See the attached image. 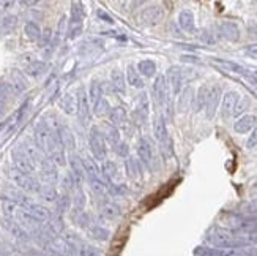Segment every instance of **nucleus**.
Returning <instances> with one entry per match:
<instances>
[{
	"mask_svg": "<svg viewBox=\"0 0 257 256\" xmlns=\"http://www.w3.org/2000/svg\"><path fill=\"white\" fill-rule=\"evenodd\" d=\"M219 33L222 38H226L229 41H238L240 40V29L235 22H230V21H226V22H221L219 24Z\"/></svg>",
	"mask_w": 257,
	"mask_h": 256,
	"instance_id": "nucleus-19",
	"label": "nucleus"
},
{
	"mask_svg": "<svg viewBox=\"0 0 257 256\" xmlns=\"http://www.w3.org/2000/svg\"><path fill=\"white\" fill-rule=\"evenodd\" d=\"M24 209L27 210V214L37 221V223H43V221H46L49 220L51 217V212H49V209L48 207H44L41 204H37V203H27L24 206Z\"/></svg>",
	"mask_w": 257,
	"mask_h": 256,
	"instance_id": "nucleus-13",
	"label": "nucleus"
},
{
	"mask_svg": "<svg viewBox=\"0 0 257 256\" xmlns=\"http://www.w3.org/2000/svg\"><path fill=\"white\" fill-rule=\"evenodd\" d=\"M178 26L182 27V30L188 32V33H193L196 30V22H194L193 11H189V10L180 11V15H178Z\"/></svg>",
	"mask_w": 257,
	"mask_h": 256,
	"instance_id": "nucleus-21",
	"label": "nucleus"
},
{
	"mask_svg": "<svg viewBox=\"0 0 257 256\" xmlns=\"http://www.w3.org/2000/svg\"><path fill=\"white\" fill-rule=\"evenodd\" d=\"M5 113H7V105H5L4 100L0 98V119H2V117L5 116Z\"/></svg>",
	"mask_w": 257,
	"mask_h": 256,
	"instance_id": "nucleus-53",
	"label": "nucleus"
},
{
	"mask_svg": "<svg viewBox=\"0 0 257 256\" xmlns=\"http://www.w3.org/2000/svg\"><path fill=\"white\" fill-rule=\"evenodd\" d=\"M70 166H71V176L76 182V185L79 187L84 181H85V171H84V164H82V158L77 157V155H71L70 157Z\"/></svg>",
	"mask_w": 257,
	"mask_h": 256,
	"instance_id": "nucleus-17",
	"label": "nucleus"
},
{
	"mask_svg": "<svg viewBox=\"0 0 257 256\" xmlns=\"http://www.w3.org/2000/svg\"><path fill=\"white\" fill-rule=\"evenodd\" d=\"M38 195L44 199V201H57L59 199L57 190H55L52 185H40Z\"/></svg>",
	"mask_w": 257,
	"mask_h": 256,
	"instance_id": "nucleus-34",
	"label": "nucleus"
},
{
	"mask_svg": "<svg viewBox=\"0 0 257 256\" xmlns=\"http://www.w3.org/2000/svg\"><path fill=\"white\" fill-rule=\"evenodd\" d=\"M112 150L118 155V157H128V152H130V147H128V144L123 142V141H120L118 144H115V146L112 147Z\"/></svg>",
	"mask_w": 257,
	"mask_h": 256,
	"instance_id": "nucleus-43",
	"label": "nucleus"
},
{
	"mask_svg": "<svg viewBox=\"0 0 257 256\" xmlns=\"http://www.w3.org/2000/svg\"><path fill=\"white\" fill-rule=\"evenodd\" d=\"M109 82H110V89L112 92L117 95H125L126 94V77L123 74V71L114 68L110 71V77H109Z\"/></svg>",
	"mask_w": 257,
	"mask_h": 256,
	"instance_id": "nucleus-12",
	"label": "nucleus"
},
{
	"mask_svg": "<svg viewBox=\"0 0 257 256\" xmlns=\"http://www.w3.org/2000/svg\"><path fill=\"white\" fill-rule=\"evenodd\" d=\"M126 82L134 87V89H144V79H142V76L139 74L138 68L134 65H128V68H126Z\"/></svg>",
	"mask_w": 257,
	"mask_h": 256,
	"instance_id": "nucleus-23",
	"label": "nucleus"
},
{
	"mask_svg": "<svg viewBox=\"0 0 257 256\" xmlns=\"http://www.w3.org/2000/svg\"><path fill=\"white\" fill-rule=\"evenodd\" d=\"M40 40H41V44L44 46V44H46L49 40H51V30L48 29V30H44L43 33H41V37H40Z\"/></svg>",
	"mask_w": 257,
	"mask_h": 256,
	"instance_id": "nucleus-50",
	"label": "nucleus"
},
{
	"mask_svg": "<svg viewBox=\"0 0 257 256\" xmlns=\"http://www.w3.org/2000/svg\"><path fill=\"white\" fill-rule=\"evenodd\" d=\"M109 120L110 125L115 127L117 130L125 128L128 125V113L123 106H115L109 111Z\"/></svg>",
	"mask_w": 257,
	"mask_h": 256,
	"instance_id": "nucleus-14",
	"label": "nucleus"
},
{
	"mask_svg": "<svg viewBox=\"0 0 257 256\" xmlns=\"http://www.w3.org/2000/svg\"><path fill=\"white\" fill-rule=\"evenodd\" d=\"M99 169H101V177L106 182H109V184H112V181H115L117 177H118V166L112 160L103 161L101 168H99Z\"/></svg>",
	"mask_w": 257,
	"mask_h": 256,
	"instance_id": "nucleus-20",
	"label": "nucleus"
},
{
	"mask_svg": "<svg viewBox=\"0 0 257 256\" xmlns=\"http://www.w3.org/2000/svg\"><path fill=\"white\" fill-rule=\"evenodd\" d=\"M221 87L219 86H213L210 87L208 91V97H207V103H205V114L208 119H213L216 111H218V106L221 103Z\"/></svg>",
	"mask_w": 257,
	"mask_h": 256,
	"instance_id": "nucleus-8",
	"label": "nucleus"
},
{
	"mask_svg": "<svg viewBox=\"0 0 257 256\" xmlns=\"http://www.w3.org/2000/svg\"><path fill=\"white\" fill-rule=\"evenodd\" d=\"M82 32V22H70V30H68V38H76L81 35Z\"/></svg>",
	"mask_w": 257,
	"mask_h": 256,
	"instance_id": "nucleus-45",
	"label": "nucleus"
},
{
	"mask_svg": "<svg viewBox=\"0 0 257 256\" xmlns=\"http://www.w3.org/2000/svg\"><path fill=\"white\" fill-rule=\"evenodd\" d=\"M73 201H74V206L79 207V209H82L85 206V195L79 187H77V190L73 195Z\"/></svg>",
	"mask_w": 257,
	"mask_h": 256,
	"instance_id": "nucleus-41",
	"label": "nucleus"
},
{
	"mask_svg": "<svg viewBox=\"0 0 257 256\" xmlns=\"http://www.w3.org/2000/svg\"><path fill=\"white\" fill-rule=\"evenodd\" d=\"M11 158H13V164H15V169H18L19 173H24L32 176V173H35V164L32 163L30 157L27 155V152L24 150V147L19 146L16 147L13 152H11Z\"/></svg>",
	"mask_w": 257,
	"mask_h": 256,
	"instance_id": "nucleus-5",
	"label": "nucleus"
},
{
	"mask_svg": "<svg viewBox=\"0 0 257 256\" xmlns=\"http://www.w3.org/2000/svg\"><path fill=\"white\" fill-rule=\"evenodd\" d=\"M57 207H59V210L60 212H65L66 209L70 207V201H71V198L68 196V195H63V196H60L59 199H57Z\"/></svg>",
	"mask_w": 257,
	"mask_h": 256,
	"instance_id": "nucleus-47",
	"label": "nucleus"
},
{
	"mask_svg": "<svg viewBox=\"0 0 257 256\" xmlns=\"http://www.w3.org/2000/svg\"><path fill=\"white\" fill-rule=\"evenodd\" d=\"M169 86H167V81H166V76L160 74L156 76V79L153 82V95H155V100L158 106H166L169 103Z\"/></svg>",
	"mask_w": 257,
	"mask_h": 256,
	"instance_id": "nucleus-6",
	"label": "nucleus"
},
{
	"mask_svg": "<svg viewBox=\"0 0 257 256\" xmlns=\"http://www.w3.org/2000/svg\"><path fill=\"white\" fill-rule=\"evenodd\" d=\"M138 155L147 169L155 171L158 168V155L149 138H141L138 141Z\"/></svg>",
	"mask_w": 257,
	"mask_h": 256,
	"instance_id": "nucleus-2",
	"label": "nucleus"
},
{
	"mask_svg": "<svg viewBox=\"0 0 257 256\" xmlns=\"http://www.w3.org/2000/svg\"><path fill=\"white\" fill-rule=\"evenodd\" d=\"M248 106H249V102H248V100H238L237 108H235V111H233V116H240Z\"/></svg>",
	"mask_w": 257,
	"mask_h": 256,
	"instance_id": "nucleus-49",
	"label": "nucleus"
},
{
	"mask_svg": "<svg viewBox=\"0 0 257 256\" xmlns=\"http://www.w3.org/2000/svg\"><path fill=\"white\" fill-rule=\"evenodd\" d=\"M193 100H194V97H193V89L191 87H186L185 91L180 94V97H178V111H180V113H185V111L189 108V105H191Z\"/></svg>",
	"mask_w": 257,
	"mask_h": 256,
	"instance_id": "nucleus-30",
	"label": "nucleus"
},
{
	"mask_svg": "<svg viewBox=\"0 0 257 256\" xmlns=\"http://www.w3.org/2000/svg\"><path fill=\"white\" fill-rule=\"evenodd\" d=\"M16 26V18L15 16H10V18H5L0 21V35H7L11 30L15 29Z\"/></svg>",
	"mask_w": 257,
	"mask_h": 256,
	"instance_id": "nucleus-37",
	"label": "nucleus"
},
{
	"mask_svg": "<svg viewBox=\"0 0 257 256\" xmlns=\"http://www.w3.org/2000/svg\"><path fill=\"white\" fill-rule=\"evenodd\" d=\"M77 116L82 125H88L92 120V111H90V102H88V95L81 91L77 97Z\"/></svg>",
	"mask_w": 257,
	"mask_h": 256,
	"instance_id": "nucleus-11",
	"label": "nucleus"
},
{
	"mask_svg": "<svg viewBox=\"0 0 257 256\" xmlns=\"http://www.w3.org/2000/svg\"><path fill=\"white\" fill-rule=\"evenodd\" d=\"M84 16H85V13H84L82 4H79V2L71 4V21L73 22H82Z\"/></svg>",
	"mask_w": 257,
	"mask_h": 256,
	"instance_id": "nucleus-38",
	"label": "nucleus"
},
{
	"mask_svg": "<svg viewBox=\"0 0 257 256\" xmlns=\"http://www.w3.org/2000/svg\"><path fill=\"white\" fill-rule=\"evenodd\" d=\"M251 52L252 54H257V48H251Z\"/></svg>",
	"mask_w": 257,
	"mask_h": 256,
	"instance_id": "nucleus-54",
	"label": "nucleus"
},
{
	"mask_svg": "<svg viewBox=\"0 0 257 256\" xmlns=\"http://www.w3.org/2000/svg\"><path fill=\"white\" fill-rule=\"evenodd\" d=\"M44 68H46V65H44L43 62H38V60H33L27 65V73L32 74V76H38L44 71Z\"/></svg>",
	"mask_w": 257,
	"mask_h": 256,
	"instance_id": "nucleus-40",
	"label": "nucleus"
},
{
	"mask_svg": "<svg viewBox=\"0 0 257 256\" xmlns=\"http://www.w3.org/2000/svg\"><path fill=\"white\" fill-rule=\"evenodd\" d=\"M10 179L13 181V184L21 188V190L24 192H29V193H38L40 190V184L38 181L35 179L33 176H29V174H24V173H19L18 169H11L10 171Z\"/></svg>",
	"mask_w": 257,
	"mask_h": 256,
	"instance_id": "nucleus-4",
	"label": "nucleus"
},
{
	"mask_svg": "<svg viewBox=\"0 0 257 256\" xmlns=\"http://www.w3.org/2000/svg\"><path fill=\"white\" fill-rule=\"evenodd\" d=\"M125 171L130 179H138L141 176V164L134 157H126L125 160Z\"/></svg>",
	"mask_w": 257,
	"mask_h": 256,
	"instance_id": "nucleus-29",
	"label": "nucleus"
},
{
	"mask_svg": "<svg viewBox=\"0 0 257 256\" xmlns=\"http://www.w3.org/2000/svg\"><path fill=\"white\" fill-rule=\"evenodd\" d=\"M24 32H26V37L32 41H38L41 37V29L37 22H27L24 27Z\"/></svg>",
	"mask_w": 257,
	"mask_h": 256,
	"instance_id": "nucleus-35",
	"label": "nucleus"
},
{
	"mask_svg": "<svg viewBox=\"0 0 257 256\" xmlns=\"http://www.w3.org/2000/svg\"><path fill=\"white\" fill-rule=\"evenodd\" d=\"M138 71L141 76H145V77H152L156 74V63L150 59H145V60H141L138 63Z\"/></svg>",
	"mask_w": 257,
	"mask_h": 256,
	"instance_id": "nucleus-28",
	"label": "nucleus"
},
{
	"mask_svg": "<svg viewBox=\"0 0 257 256\" xmlns=\"http://www.w3.org/2000/svg\"><path fill=\"white\" fill-rule=\"evenodd\" d=\"M255 124H257V117L254 114H244L233 124V130L238 135H244V133L251 131L255 127Z\"/></svg>",
	"mask_w": 257,
	"mask_h": 256,
	"instance_id": "nucleus-18",
	"label": "nucleus"
},
{
	"mask_svg": "<svg viewBox=\"0 0 257 256\" xmlns=\"http://www.w3.org/2000/svg\"><path fill=\"white\" fill-rule=\"evenodd\" d=\"M82 164L88 179H92V177H101V169H99L98 163L92 157H82Z\"/></svg>",
	"mask_w": 257,
	"mask_h": 256,
	"instance_id": "nucleus-25",
	"label": "nucleus"
},
{
	"mask_svg": "<svg viewBox=\"0 0 257 256\" xmlns=\"http://www.w3.org/2000/svg\"><path fill=\"white\" fill-rule=\"evenodd\" d=\"M4 127H5V124H4V122H2V124H0V131L4 130Z\"/></svg>",
	"mask_w": 257,
	"mask_h": 256,
	"instance_id": "nucleus-55",
	"label": "nucleus"
},
{
	"mask_svg": "<svg viewBox=\"0 0 257 256\" xmlns=\"http://www.w3.org/2000/svg\"><path fill=\"white\" fill-rule=\"evenodd\" d=\"M99 130H101V133H103V138H104L106 144H109L110 147H114L115 144L120 142V130H117L115 127H112L109 124V125H104Z\"/></svg>",
	"mask_w": 257,
	"mask_h": 256,
	"instance_id": "nucleus-22",
	"label": "nucleus"
},
{
	"mask_svg": "<svg viewBox=\"0 0 257 256\" xmlns=\"http://www.w3.org/2000/svg\"><path fill=\"white\" fill-rule=\"evenodd\" d=\"M38 168H40V176H41V181L44 182V185H52L57 182V179H59L57 168H55V164L49 158H43Z\"/></svg>",
	"mask_w": 257,
	"mask_h": 256,
	"instance_id": "nucleus-9",
	"label": "nucleus"
},
{
	"mask_svg": "<svg viewBox=\"0 0 257 256\" xmlns=\"http://www.w3.org/2000/svg\"><path fill=\"white\" fill-rule=\"evenodd\" d=\"M60 108L66 114H77V97L73 94H66L60 100Z\"/></svg>",
	"mask_w": 257,
	"mask_h": 256,
	"instance_id": "nucleus-24",
	"label": "nucleus"
},
{
	"mask_svg": "<svg viewBox=\"0 0 257 256\" xmlns=\"http://www.w3.org/2000/svg\"><path fill=\"white\" fill-rule=\"evenodd\" d=\"M147 117H149V98H147V94H141L138 100V106L134 109L133 119L136 120V124L141 125L147 120Z\"/></svg>",
	"mask_w": 257,
	"mask_h": 256,
	"instance_id": "nucleus-16",
	"label": "nucleus"
},
{
	"mask_svg": "<svg viewBox=\"0 0 257 256\" xmlns=\"http://www.w3.org/2000/svg\"><path fill=\"white\" fill-rule=\"evenodd\" d=\"M62 184H63V188H65L66 192H71V190H73V188H74V185H76V182H74V179H73L71 173L65 174V177H63Z\"/></svg>",
	"mask_w": 257,
	"mask_h": 256,
	"instance_id": "nucleus-46",
	"label": "nucleus"
},
{
	"mask_svg": "<svg viewBox=\"0 0 257 256\" xmlns=\"http://www.w3.org/2000/svg\"><path fill=\"white\" fill-rule=\"evenodd\" d=\"M249 195L257 199V179H254L249 185Z\"/></svg>",
	"mask_w": 257,
	"mask_h": 256,
	"instance_id": "nucleus-51",
	"label": "nucleus"
},
{
	"mask_svg": "<svg viewBox=\"0 0 257 256\" xmlns=\"http://www.w3.org/2000/svg\"><path fill=\"white\" fill-rule=\"evenodd\" d=\"M98 16H99V18H101V19H104V22H109V24H112V22H114V19H112V18H110L109 15H106V13H104V11H101V10H99V11H98Z\"/></svg>",
	"mask_w": 257,
	"mask_h": 256,
	"instance_id": "nucleus-52",
	"label": "nucleus"
},
{
	"mask_svg": "<svg viewBox=\"0 0 257 256\" xmlns=\"http://www.w3.org/2000/svg\"><path fill=\"white\" fill-rule=\"evenodd\" d=\"M208 91H210V87L208 86H202L199 89V92L194 98V109L197 111H202L205 109V103H207V97H208Z\"/></svg>",
	"mask_w": 257,
	"mask_h": 256,
	"instance_id": "nucleus-32",
	"label": "nucleus"
},
{
	"mask_svg": "<svg viewBox=\"0 0 257 256\" xmlns=\"http://www.w3.org/2000/svg\"><path fill=\"white\" fill-rule=\"evenodd\" d=\"M93 113H95L96 116H104L106 113H109V103H107V100H106V98H103L98 105L93 106Z\"/></svg>",
	"mask_w": 257,
	"mask_h": 256,
	"instance_id": "nucleus-42",
	"label": "nucleus"
},
{
	"mask_svg": "<svg viewBox=\"0 0 257 256\" xmlns=\"http://www.w3.org/2000/svg\"><path fill=\"white\" fill-rule=\"evenodd\" d=\"M7 228L13 232L15 236H18V237H24L26 236V232H24V229L21 228V225H18L16 221H7Z\"/></svg>",
	"mask_w": 257,
	"mask_h": 256,
	"instance_id": "nucleus-44",
	"label": "nucleus"
},
{
	"mask_svg": "<svg viewBox=\"0 0 257 256\" xmlns=\"http://www.w3.org/2000/svg\"><path fill=\"white\" fill-rule=\"evenodd\" d=\"M138 19H139V24L145 26V27L158 26L164 19V8L161 5H150L141 11Z\"/></svg>",
	"mask_w": 257,
	"mask_h": 256,
	"instance_id": "nucleus-3",
	"label": "nucleus"
},
{
	"mask_svg": "<svg viewBox=\"0 0 257 256\" xmlns=\"http://www.w3.org/2000/svg\"><path fill=\"white\" fill-rule=\"evenodd\" d=\"M215 63L221 65L222 68H226L227 71H232V73H237V74H243V76H249L248 74V70L244 68V66L235 63V62H230V60H222V59H215Z\"/></svg>",
	"mask_w": 257,
	"mask_h": 256,
	"instance_id": "nucleus-27",
	"label": "nucleus"
},
{
	"mask_svg": "<svg viewBox=\"0 0 257 256\" xmlns=\"http://www.w3.org/2000/svg\"><path fill=\"white\" fill-rule=\"evenodd\" d=\"M153 135H155V139L161 144L169 141V131H167V124L163 116H156L153 119Z\"/></svg>",
	"mask_w": 257,
	"mask_h": 256,
	"instance_id": "nucleus-15",
	"label": "nucleus"
},
{
	"mask_svg": "<svg viewBox=\"0 0 257 256\" xmlns=\"http://www.w3.org/2000/svg\"><path fill=\"white\" fill-rule=\"evenodd\" d=\"M101 214L106 217V218H115L120 215V207L114 203H104L103 207H101Z\"/></svg>",
	"mask_w": 257,
	"mask_h": 256,
	"instance_id": "nucleus-36",
	"label": "nucleus"
},
{
	"mask_svg": "<svg viewBox=\"0 0 257 256\" xmlns=\"http://www.w3.org/2000/svg\"><path fill=\"white\" fill-rule=\"evenodd\" d=\"M246 147H248V149H255V147H257V124H255V127L251 130V135H249V138H248V141H246Z\"/></svg>",
	"mask_w": 257,
	"mask_h": 256,
	"instance_id": "nucleus-48",
	"label": "nucleus"
},
{
	"mask_svg": "<svg viewBox=\"0 0 257 256\" xmlns=\"http://www.w3.org/2000/svg\"><path fill=\"white\" fill-rule=\"evenodd\" d=\"M103 98H104V94H103L101 84H99L98 81H92L90 89H88V102L92 103V108L101 102Z\"/></svg>",
	"mask_w": 257,
	"mask_h": 256,
	"instance_id": "nucleus-26",
	"label": "nucleus"
},
{
	"mask_svg": "<svg viewBox=\"0 0 257 256\" xmlns=\"http://www.w3.org/2000/svg\"><path fill=\"white\" fill-rule=\"evenodd\" d=\"M196 253L200 256H238L237 251L219 250V248H199V250H196Z\"/></svg>",
	"mask_w": 257,
	"mask_h": 256,
	"instance_id": "nucleus-33",
	"label": "nucleus"
},
{
	"mask_svg": "<svg viewBox=\"0 0 257 256\" xmlns=\"http://www.w3.org/2000/svg\"><path fill=\"white\" fill-rule=\"evenodd\" d=\"M210 240L216 243V245H222V247L235 243V239H233L230 234H227V232H222V231H216L213 236H210Z\"/></svg>",
	"mask_w": 257,
	"mask_h": 256,
	"instance_id": "nucleus-31",
	"label": "nucleus"
},
{
	"mask_svg": "<svg viewBox=\"0 0 257 256\" xmlns=\"http://www.w3.org/2000/svg\"><path fill=\"white\" fill-rule=\"evenodd\" d=\"M88 146H90L92 158L95 161H106L107 160V144L103 138V133L98 127H92L90 135H88Z\"/></svg>",
	"mask_w": 257,
	"mask_h": 256,
	"instance_id": "nucleus-1",
	"label": "nucleus"
},
{
	"mask_svg": "<svg viewBox=\"0 0 257 256\" xmlns=\"http://www.w3.org/2000/svg\"><path fill=\"white\" fill-rule=\"evenodd\" d=\"M107 193L112 196H125L128 193V188L126 185H121V184H109Z\"/></svg>",
	"mask_w": 257,
	"mask_h": 256,
	"instance_id": "nucleus-39",
	"label": "nucleus"
},
{
	"mask_svg": "<svg viewBox=\"0 0 257 256\" xmlns=\"http://www.w3.org/2000/svg\"><path fill=\"white\" fill-rule=\"evenodd\" d=\"M166 81H167V86L172 91L174 95H178L183 87V71L182 68H178V66H171L169 70H167V74H166Z\"/></svg>",
	"mask_w": 257,
	"mask_h": 256,
	"instance_id": "nucleus-10",
	"label": "nucleus"
},
{
	"mask_svg": "<svg viewBox=\"0 0 257 256\" xmlns=\"http://www.w3.org/2000/svg\"><path fill=\"white\" fill-rule=\"evenodd\" d=\"M240 100V95L235 92V91H229L222 95V100H221V117L227 120L229 117L233 116V111L237 108V103Z\"/></svg>",
	"mask_w": 257,
	"mask_h": 256,
	"instance_id": "nucleus-7",
	"label": "nucleus"
}]
</instances>
